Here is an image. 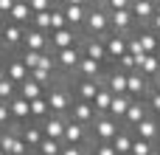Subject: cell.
Segmentation results:
<instances>
[{"instance_id": "cell-1", "label": "cell", "mask_w": 160, "mask_h": 155, "mask_svg": "<svg viewBox=\"0 0 160 155\" xmlns=\"http://www.w3.org/2000/svg\"><path fill=\"white\" fill-rule=\"evenodd\" d=\"M121 133V127H118V121L115 119H110V116H98L96 121H93V138L98 141V144H112V138Z\"/></svg>"}, {"instance_id": "cell-2", "label": "cell", "mask_w": 160, "mask_h": 155, "mask_svg": "<svg viewBox=\"0 0 160 155\" xmlns=\"http://www.w3.org/2000/svg\"><path fill=\"white\" fill-rule=\"evenodd\" d=\"M45 99H48V107H51V116H65V113H70V104H73V99L68 96V90L65 88H51L48 93H45Z\"/></svg>"}, {"instance_id": "cell-3", "label": "cell", "mask_w": 160, "mask_h": 155, "mask_svg": "<svg viewBox=\"0 0 160 155\" xmlns=\"http://www.w3.org/2000/svg\"><path fill=\"white\" fill-rule=\"evenodd\" d=\"M96 119H98V113H96V107H93L90 102L76 99V102L70 104V121H79V124H84V127H93Z\"/></svg>"}, {"instance_id": "cell-4", "label": "cell", "mask_w": 160, "mask_h": 155, "mask_svg": "<svg viewBox=\"0 0 160 155\" xmlns=\"http://www.w3.org/2000/svg\"><path fill=\"white\" fill-rule=\"evenodd\" d=\"M20 138L28 144V150H31V152H37V150H39V144H42V138H45V133H42V124H39V121H28V124H22V133H20Z\"/></svg>"}, {"instance_id": "cell-5", "label": "cell", "mask_w": 160, "mask_h": 155, "mask_svg": "<svg viewBox=\"0 0 160 155\" xmlns=\"http://www.w3.org/2000/svg\"><path fill=\"white\" fill-rule=\"evenodd\" d=\"M84 141H87V127L79 124V121H68V124H65V138H62V144H68V147H84Z\"/></svg>"}, {"instance_id": "cell-6", "label": "cell", "mask_w": 160, "mask_h": 155, "mask_svg": "<svg viewBox=\"0 0 160 155\" xmlns=\"http://www.w3.org/2000/svg\"><path fill=\"white\" fill-rule=\"evenodd\" d=\"M84 28H87V34L90 37H98V34H104L107 28H110V17L104 14V11H90L87 14V20H84Z\"/></svg>"}, {"instance_id": "cell-7", "label": "cell", "mask_w": 160, "mask_h": 155, "mask_svg": "<svg viewBox=\"0 0 160 155\" xmlns=\"http://www.w3.org/2000/svg\"><path fill=\"white\" fill-rule=\"evenodd\" d=\"M146 116H149V104H143L141 99H132V104H129V110H127V116H124V124H127L129 130H135Z\"/></svg>"}, {"instance_id": "cell-8", "label": "cell", "mask_w": 160, "mask_h": 155, "mask_svg": "<svg viewBox=\"0 0 160 155\" xmlns=\"http://www.w3.org/2000/svg\"><path fill=\"white\" fill-rule=\"evenodd\" d=\"M6 76H8V79H11L17 88H20V85H22V82L31 76V71L25 68V62H22L20 56H14V59H8V62H6Z\"/></svg>"}, {"instance_id": "cell-9", "label": "cell", "mask_w": 160, "mask_h": 155, "mask_svg": "<svg viewBox=\"0 0 160 155\" xmlns=\"http://www.w3.org/2000/svg\"><path fill=\"white\" fill-rule=\"evenodd\" d=\"M42 124V133H45V138H53V141H62L65 138V119L62 116H48L45 121H39Z\"/></svg>"}, {"instance_id": "cell-10", "label": "cell", "mask_w": 160, "mask_h": 155, "mask_svg": "<svg viewBox=\"0 0 160 155\" xmlns=\"http://www.w3.org/2000/svg\"><path fill=\"white\" fill-rule=\"evenodd\" d=\"M48 34L45 31H37V28H31V31H25V37H22V45H25V51H39V54H45V48H48Z\"/></svg>"}, {"instance_id": "cell-11", "label": "cell", "mask_w": 160, "mask_h": 155, "mask_svg": "<svg viewBox=\"0 0 160 155\" xmlns=\"http://www.w3.org/2000/svg\"><path fill=\"white\" fill-rule=\"evenodd\" d=\"M8 110H11L14 124H25V121L31 119V102H25L22 96H14V99L8 102Z\"/></svg>"}, {"instance_id": "cell-12", "label": "cell", "mask_w": 160, "mask_h": 155, "mask_svg": "<svg viewBox=\"0 0 160 155\" xmlns=\"http://www.w3.org/2000/svg\"><path fill=\"white\" fill-rule=\"evenodd\" d=\"M98 90H101V85H98V79H82L79 85H76V96L82 99V102H96V96H98Z\"/></svg>"}, {"instance_id": "cell-13", "label": "cell", "mask_w": 160, "mask_h": 155, "mask_svg": "<svg viewBox=\"0 0 160 155\" xmlns=\"http://www.w3.org/2000/svg\"><path fill=\"white\" fill-rule=\"evenodd\" d=\"M135 138H143L149 144H158V119H143L138 127H135Z\"/></svg>"}, {"instance_id": "cell-14", "label": "cell", "mask_w": 160, "mask_h": 155, "mask_svg": "<svg viewBox=\"0 0 160 155\" xmlns=\"http://www.w3.org/2000/svg\"><path fill=\"white\" fill-rule=\"evenodd\" d=\"M146 90H149V85L141 73H127V96L129 99H141Z\"/></svg>"}, {"instance_id": "cell-15", "label": "cell", "mask_w": 160, "mask_h": 155, "mask_svg": "<svg viewBox=\"0 0 160 155\" xmlns=\"http://www.w3.org/2000/svg\"><path fill=\"white\" fill-rule=\"evenodd\" d=\"M8 20H11V23H17V25H22V23L34 20V11H31L28 0H17V3H14V8L8 11Z\"/></svg>"}, {"instance_id": "cell-16", "label": "cell", "mask_w": 160, "mask_h": 155, "mask_svg": "<svg viewBox=\"0 0 160 155\" xmlns=\"http://www.w3.org/2000/svg\"><path fill=\"white\" fill-rule=\"evenodd\" d=\"M22 37H25V31H22V25H17V23H11V25H6V28L0 31V40H3V45H6V48L20 45V42H22Z\"/></svg>"}, {"instance_id": "cell-17", "label": "cell", "mask_w": 160, "mask_h": 155, "mask_svg": "<svg viewBox=\"0 0 160 155\" xmlns=\"http://www.w3.org/2000/svg\"><path fill=\"white\" fill-rule=\"evenodd\" d=\"M73 42H76V34H73V28H62V31H51V45H53L56 51H65V48H73Z\"/></svg>"}, {"instance_id": "cell-18", "label": "cell", "mask_w": 160, "mask_h": 155, "mask_svg": "<svg viewBox=\"0 0 160 155\" xmlns=\"http://www.w3.org/2000/svg\"><path fill=\"white\" fill-rule=\"evenodd\" d=\"M17 96H22L25 102H34V99L45 96V88H42V85H37V82H34L31 76H28V79H25V82H22V85L17 88Z\"/></svg>"}, {"instance_id": "cell-19", "label": "cell", "mask_w": 160, "mask_h": 155, "mask_svg": "<svg viewBox=\"0 0 160 155\" xmlns=\"http://www.w3.org/2000/svg\"><path fill=\"white\" fill-rule=\"evenodd\" d=\"M84 56H90V59H96V62H104L107 59V45H104V40H87L84 42Z\"/></svg>"}, {"instance_id": "cell-20", "label": "cell", "mask_w": 160, "mask_h": 155, "mask_svg": "<svg viewBox=\"0 0 160 155\" xmlns=\"http://www.w3.org/2000/svg\"><path fill=\"white\" fill-rule=\"evenodd\" d=\"M129 104H132V99L129 96H112V104H110V119H115V121H124V116H127V110H129Z\"/></svg>"}, {"instance_id": "cell-21", "label": "cell", "mask_w": 160, "mask_h": 155, "mask_svg": "<svg viewBox=\"0 0 160 155\" xmlns=\"http://www.w3.org/2000/svg\"><path fill=\"white\" fill-rule=\"evenodd\" d=\"M132 141H135L132 130L121 127V133H118V136L112 138V147H115V152H118V155H129V150H132Z\"/></svg>"}, {"instance_id": "cell-22", "label": "cell", "mask_w": 160, "mask_h": 155, "mask_svg": "<svg viewBox=\"0 0 160 155\" xmlns=\"http://www.w3.org/2000/svg\"><path fill=\"white\" fill-rule=\"evenodd\" d=\"M104 45H107V56H112L115 62L127 54V40H124V37H118V34H112L110 40H104Z\"/></svg>"}, {"instance_id": "cell-23", "label": "cell", "mask_w": 160, "mask_h": 155, "mask_svg": "<svg viewBox=\"0 0 160 155\" xmlns=\"http://www.w3.org/2000/svg\"><path fill=\"white\" fill-rule=\"evenodd\" d=\"M79 59H82V54H79L76 48H65V51H56V62H59L65 71H73V68H79Z\"/></svg>"}, {"instance_id": "cell-24", "label": "cell", "mask_w": 160, "mask_h": 155, "mask_svg": "<svg viewBox=\"0 0 160 155\" xmlns=\"http://www.w3.org/2000/svg\"><path fill=\"white\" fill-rule=\"evenodd\" d=\"M76 71L82 73V79H98V73H101V62H96V59H90V56H82Z\"/></svg>"}, {"instance_id": "cell-25", "label": "cell", "mask_w": 160, "mask_h": 155, "mask_svg": "<svg viewBox=\"0 0 160 155\" xmlns=\"http://www.w3.org/2000/svg\"><path fill=\"white\" fill-rule=\"evenodd\" d=\"M107 90H110L112 96H127V73H121V71L110 73V79H107Z\"/></svg>"}, {"instance_id": "cell-26", "label": "cell", "mask_w": 160, "mask_h": 155, "mask_svg": "<svg viewBox=\"0 0 160 155\" xmlns=\"http://www.w3.org/2000/svg\"><path fill=\"white\" fill-rule=\"evenodd\" d=\"M110 23L115 25V31H127V28L135 23V17H132V8H124V11H112Z\"/></svg>"}, {"instance_id": "cell-27", "label": "cell", "mask_w": 160, "mask_h": 155, "mask_svg": "<svg viewBox=\"0 0 160 155\" xmlns=\"http://www.w3.org/2000/svg\"><path fill=\"white\" fill-rule=\"evenodd\" d=\"M65 20H68V28H73V25H82V23L87 20V14H84V6H65Z\"/></svg>"}, {"instance_id": "cell-28", "label": "cell", "mask_w": 160, "mask_h": 155, "mask_svg": "<svg viewBox=\"0 0 160 155\" xmlns=\"http://www.w3.org/2000/svg\"><path fill=\"white\" fill-rule=\"evenodd\" d=\"M48 116H51V107H48V99H45V96L34 99V102H31V119H34V121H45Z\"/></svg>"}, {"instance_id": "cell-29", "label": "cell", "mask_w": 160, "mask_h": 155, "mask_svg": "<svg viewBox=\"0 0 160 155\" xmlns=\"http://www.w3.org/2000/svg\"><path fill=\"white\" fill-rule=\"evenodd\" d=\"M110 104H112V93H110L107 88H101L98 96H96V102H93L96 113H98V116H107V113H110Z\"/></svg>"}, {"instance_id": "cell-30", "label": "cell", "mask_w": 160, "mask_h": 155, "mask_svg": "<svg viewBox=\"0 0 160 155\" xmlns=\"http://www.w3.org/2000/svg\"><path fill=\"white\" fill-rule=\"evenodd\" d=\"M132 17H135L138 23L155 17V3H152V0H143V3H138V6H132Z\"/></svg>"}, {"instance_id": "cell-31", "label": "cell", "mask_w": 160, "mask_h": 155, "mask_svg": "<svg viewBox=\"0 0 160 155\" xmlns=\"http://www.w3.org/2000/svg\"><path fill=\"white\" fill-rule=\"evenodd\" d=\"M141 73H146V76H158V73H160V56H158V54H146V56H143V62H141Z\"/></svg>"}, {"instance_id": "cell-32", "label": "cell", "mask_w": 160, "mask_h": 155, "mask_svg": "<svg viewBox=\"0 0 160 155\" xmlns=\"http://www.w3.org/2000/svg\"><path fill=\"white\" fill-rule=\"evenodd\" d=\"M62 141H53V138H42V144H39V155H62Z\"/></svg>"}, {"instance_id": "cell-33", "label": "cell", "mask_w": 160, "mask_h": 155, "mask_svg": "<svg viewBox=\"0 0 160 155\" xmlns=\"http://www.w3.org/2000/svg\"><path fill=\"white\" fill-rule=\"evenodd\" d=\"M138 40H141V45H143V54H158L160 40L155 37V34H152V31H143V34H141Z\"/></svg>"}, {"instance_id": "cell-34", "label": "cell", "mask_w": 160, "mask_h": 155, "mask_svg": "<svg viewBox=\"0 0 160 155\" xmlns=\"http://www.w3.org/2000/svg\"><path fill=\"white\" fill-rule=\"evenodd\" d=\"M51 11H53V8H51ZM51 11H39V14H34V20H31V23H34V28H37V31H45V34L51 31Z\"/></svg>"}, {"instance_id": "cell-35", "label": "cell", "mask_w": 160, "mask_h": 155, "mask_svg": "<svg viewBox=\"0 0 160 155\" xmlns=\"http://www.w3.org/2000/svg\"><path fill=\"white\" fill-rule=\"evenodd\" d=\"M42 56H45V54H39V51H22V56H20V59L25 62V68H28V71H34V68H39V65H42Z\"/></svg>"}, {"instance_id": "cell-36", "label": "cell", "mask_w": 160, "mask_h": 155, "mask_svg": "<svg viewBox=\"0 0 160 155\" xmlns=\"http://www.w3.org/2000/svg\"><path fill=\"white\" fill-rule=\"evenodd\" d=\"M14 96H17V85L6 76V79L0 82V102H11Z\"/></svg>"}, {"instance_id": "cell-37", "label": "cell", "mask_w": 160, "mask_h": 155, "mask_svg": "<svg viewBox=\"0 0 160 155\" xmlns=\"http://www.w3.org/2000/svg\"><path fill=\"white\" fill-rule=\"evenodd\" d=\"M155 147H158V144H149V141H143V138H135V141H132L129 155H149Z\"/></svg>"}, {"instance_id": "cell-38", "label": "cell", "mask_w": 160, "mask_h": 155, "mask_svg": "<svg viewBox=\"0 0 160 155\" xmlns=\"http://www.w3.org/2000/svg\"><path fill=\"white\" fill-rule=\"evenodd\" d=\"M62 28H68V20H65V11L53 8V11H51V31H62Z\"/></svg>"}, {"instance_id": "cell-39", "label": "cell", "mask_w": 160, "mask_h": 155, "mask_svg": "<svg viewBox=\"0 0 160 155\" xmlns=\"http://www.w3.org/2000/svg\"><path fill=\"white\" fill-rule=\"evenodd\" d=\"M8 127H14V119H11L8 102H0V130H8Z\"/></svg>"}, {"instance_id": "cell-40", "label": "cell", "mask_w": 160, "mask_h": 155, "mask_svg": "<svg viewBox=\"0 0 160 155\" xmlns=\"http://www.w3.org/2000/svg\"><path fill=\"white\" fill-rule=\"evenodd\" d=\"M51 76H53V71H45V68H34V71H31V79H34L37 85H42V88L51 82Z\"/></svg>"}, {"instance_id": "cell-41", "label": "cell", "mask_w": 160, "mask_h": 155, "mask_svg": "<svg viewBox=\"0 0 160 155\" xmlns=\"http://www.w3.org/2000/svg\"><path fill=\"white\" fill-rule=\"evenodd\" d=\"M90 155H118V152H115L112 144H98V141H96L93 150H90Z\"/></svg>"}, {"instance_id": "cell-42", "label": "cell", "mask_w": 160, "mask_h": 155, "mask_svg": "<svg viewBox=\"0 0 160 155\" xmlns=\"http://www.w3.org/2000/svg\"><path fill=\"white\" fill-rule=\"evenodd\" d=\"M118 65H121V68H127V71H138V59H135L129 51H127V54L118 59Z\"/></svg>"}, {"instance_id": "cell-43", "label": "cell", "mask_w": 160, "mask_h": 155, "mask_svg": "<svg viewBox=\"0 0 160 155\" xmlns=\"http://www.w3.org/2000/svg\"><path fill=\"white\" fill-rule=\"evenodd\" d=\"M28 6H31L34 14H39V11H51V0H28Z\"/></svg>"}, {"instance_id": "cell-44", "label": "cell", "mask_w": 160, "mask_h": 155, "mask_svg": "<svg viewBox=\"0 0 160 155\" xmlns=\"http://www.w3.org/2000/svg\"><path fill=\"white\" fill-rule=\"evenodd\" d=\"M149 107H152L155 119L160 121V93H155V90H152V96H149Z\"/></svg>"}, {"instance_id": "cell-45", "label": "cell", "mask_w": 160, "mask_h": 155, "mask_svg": "<svg viewBox=\"0 0 160 155\" xmlns=\"http://www.w3.org/2000/svg\"><path fill=\"white\" fill-rule=\"evenodd\" d=\"M62 155H90V152H87L84 147H68V144H65V147H62Z\"/></svg>"}, {"instance_id": "cell-46", "label": "cell", "mask_w": 160, "mask_h": 155, "mask_svg": "<svg viewBox=\"0 0 160 155\" xmlns=\"http://www.w3.org/2000/svg\"><path fill=\"white\" fill-rule=\"evenodd\" d=\"M110 8L112 11H124V8H129V0H110Z\"/></svg>"}, {"instance_id": "cell-47", "label": "cell", "mask_w": 160, "mask_h": 155, "mask_svg": "<svg viewBox=\"0 0 160 155\" xmlns=\"http://www.w3.org/2000/svg\"><path fill=\"white\" fill-rule=\"evenodd\" d=\"M14 3H17V0H0V11H3V14H8V11L14 8Z\"/></svg>"}, {"instance_id": "cell-48", "label": "cell", "mask_w": 160, "mask_h": 155, "mask_svg": "<svg viewBox=\"0 0 160 155\" xmlns=\"http://www.w3.org/2000/svg\"><path fill=\"white\" fill-rule=\"evenodd\" d=\"M87 0H68V6H84Z\"/></svg>"}, {"instance_id": "cell-49", "label": "cell", "mask_w": 160, "mask_h": 155, "mask_svg": "<svg viewBox=\"0 0 160 155\" xmlns=\"http://www.w3.org/2000/svg\"><path fill=\"white\" fill-rule=\"evenodd\" d=\"M155 93H160V73L155 76Z\"/></svg>"}, {"instance_id": "cell-50", "label": "cell", "mask_w": 160, "mask_h": 155, "mask_svg": "<svg viewBox=\"0 0 160 155\" xmlns=\"http://www.w3.org/2000/svg\"><path fill=\"white\" fill-rule=\"evenodd\" d=\"M3 79H6V65L0 62V82H3Z\"/></svg>"}, {"instance_id": "cell-51", "label": "cell", "mask_w": 160, "mask_h": 155, "mask_svg": "<svg viewBox=\"0 0 160 155\" xmlns=\"http://www.w3.org/2000/svg\"><path fill=\"white\" fill-rule=\"evenodd\" d=\"M51 3H56V6H68V0H51Z\"/></svg>"}, {"instance_id": "cell-52", "label": "cell", "mask_w": 160, "mask_h": 155, "mask_svg": "<svg viewBox=\"0 0 160 155\" xmlns=\"http://www.w3.org/2000/svg\"><path fill=\"white\" fill-rule=\"evenodd\" d=\"M149 155H160V144H158V147H155V150H152Z\"/></svg>"}, {"instance_id": "cell-53", "label": "cell", "mask_w": 160, "mask_h": 155, "mask_svg": "<svg viewBox=\"0 0 160 155\" xmlns=\"http://www.w3.org/2000/svg\"><path fill=\"white\" fill-rule=\"evenodd\" d=\"M138 3H143V0H129V8H132V6H138Z\"/></svg>"}, {"instance_id": "cell-54", "label": "cell", "mask_w": 160, "mask_h": 155, "mask_svg": "<svg viewBox=\"0 0 160 155\" xmlns=\"http://www.w3.org/2000/svg\"><path fill=\"white\" fill-rule=\"evenodd\" d=\"M155 14H158V17H160V0H158V6H155Z\"/></svg>"}, {"instance_id": "cell-55", "label": "cell", "mask_w": 160, "mask_h": 155, "mask_svg": "<svg viewBox=\"0 0 160 155\" xmlns=\"http://www.w3.org/2000/svg\"><path fill=\"white\" fill-rule=\"evenodd\" d=\"M6 17H8V14H3V11H0V25H3V20H6Z\"/></svg>"}, {"instance_id": "cell-56", "label": "cell", "mask_w": 160, "mask_h": 155, "mask_svg": "<svg viewBox=\"0 0 160 155\" xmlns=\"http://www.w3.org/2000/svg\"><path fill=\"white\" fill-rule=\"evenodd\" d=\"M158 144H160V121H158Z\"/></svg>"}, {"instance_id": "cell-57", "label": "cell", "mask_w": 160, "mask_h": 155, "mask_svg": "<svg viewBox=\"0 0 160 155\" xmlns=\"http://www.w3.org/2000/svg\"><path fill=\"white\" fill-rule=\"evenodd\" d=\"M0 155H8V152H3V150H0Z\"/></svg>"}, {"instance_id": "cell-58", "label": "cell", "mask_w": 160, "mask_h": 155, "mask_svg": "<svg viewBox=\"0 0 160 155\" xmlns=\"http://www.w3.org/2000/svg\"><path fill=\"white\" fill-rule=\"evenodd\" d=\"M158 56H160V45H158Z\"/></svg>"}, {"instance_id": "cell-59", "label": "cell", "mask_w": 160, "mask_h": 155, "mask_svg": "<svg viewBox=\"0 0 160 155\" xmlns=\"http://www.w3.org/2000/svg\"><path fill=\"white\" fill-rule=\"evenodd\" d=\"M87 3H96V0H87Z\"/></svg>"}, {"instance_id": "cell-60", "label": "cell", "mask_w": 160, "mask_h": 155, "mask_svg": "<svg viewBox=\"0 0 160 155\" xmlns=\"http://www.w3.org/2000/svg\"><path fill=\"white\" fill-rule=\"evenodd\" d=\"M31 155H39V152H31Z\"/></svg>"}]
</instances>
